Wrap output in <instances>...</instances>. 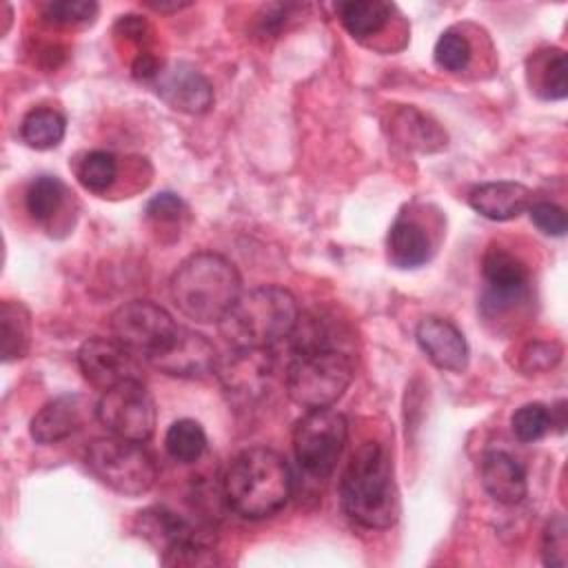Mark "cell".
I'll return each mask as SVG.
<instances>
[{"label": "cell", "instance_id": "obj_5", "mask_svg": "<svg viewBox=\"0 0 568 568\" xmlns=\"http://www.w3.org/2000/svg\"><path fill=\"white\" fill-rule=\"evenodd\" d=\"M297 320L293 293L268 284L242 293L217 326L233 348H271L291 337Z\"/></svg>", "mask_w": 568, "mask_h": 568}, {"label": "cell", "instance_id": "obj_3", "mask_svg": "<svg viewBox=\"0 0 568 568\" xmlns=\"http://www.w3.org/2000/svg\"><path fill=\"white\" fill-rule=\"evenodd\" d=\"M293 493L286 459L266 446L242 450L224 475V499L244 519H266L280 513Z\"/></svg>", "mask_w": 568, "mask_h": 568}, {"label": "cell", "instance_id": "obj_30", "mask_svg": "<svg viewBox=\"0 0 568 568\" xmlns=\"http://www.w3.org/2000/svg\"><path fill=\"white\" fill-rule=\"evenodd\" d=\"M550 426H552L550 424V410H548V406H544L539 402H530V404L519 406L510 417L513 435L521 444L539 442L550 430Z\"/></svg>", "mask_w": 568, "mask_h": 568}, {"label": "cell", "instance_id": "obj_28", "mask_svg": "<svg viewBox=\"0 0 568 568\" xmlns=\"http://www.w3.org/2000/svg\"><path fill=\"white\" fill-rule=\"evenodd\" d=\"M75 178L91 193H104L118 178V160L109 151H87L75 160Z\"/></svg>", "mask_w": 568, "mask_h": 568}, {"label": "cell", "instance_id": "obj_25", "mask_svg": "<svg viewBox=\"0 0 568 568\" xmlns=\"http://www.w3.org/2000/svg\"><path fill=\"white\" fill-rule=\"evenodd\" d=\"M67 133V120L60 111L49 106L31 109L20 122V138L36 151L55 149Z\"/></svg>", "mask_w": 568, "mask_h": 568}, {"label": "cell", "instance_id": "obj_23", "mask_svg": "<svg viewBox=\"0 0 568 568\" xmlns=\"http://www.w3.org/2000/svg\"><path fill=\"white\" fill-rule=\"evenodd\" d=\"M335 9L344 29L357 40L377 36L390 22L393 13V7L382 0H348Z\"/></svg>", "mask_w": 568, "mask_h": 568}, {"label": "cell", "instance_id": "obj_15", "mask_svg": "<svg viewBox=\"0 0 568 568\" xmlns=\"http://www.w3.org/2000/svg\"><path fill=\"white\" fill-rule=\"evenodd\" d=\"M217 357L215 346L202 333L180 326L173 339L149 364L173 377H202L213 373Z\"/></svg>", "mask_w": 568, "mask_h": 568}, {"label": "cell", "instance_id": "obj_13", "mask_svg": "<svg viewBox=\"0 0 568 568\" xmlns=\"http://www.w3.org/2000/svg\"><path fill=\"white\" fill-rule=\"evenodd\" d=\"M153 87L160 100L180 113L202 115L213 106V87L209 78L189 62L162 64Z\"/></svg>", "mask_w": 568, "mask_h": 568}, {"label": "cell", "instance_id": "obj_17", "mask_svg": "<svg viewBox=\"0 0 568 568\" xmlns=\"http://www.w3.org/2000/svg\"><path fill=\"white\" fill-rule=\"evenodd\" d=\"M532 202V191L526 184L510 180L484 182L468 193L470 209L493 222L515 220L521 213H526Z\"/></svg>", "mask_w": 568, "mask_h": 568}, {"label": "cell", "instance_id": "obj_4", "mask_svg": "<svg viewBox=\"0 0 568 568\" xmlns=\"http://www.w3.org/2000/svg\"><path fill=\"white\" fill-rule=\"evenodd\" d=\"M242 295V277L233 262L200 251L180 262L171 277V297L182 315L200 324H220Z\"/></svg>", "mask_w": 568, "mask_h": 568}, {"label": "cell", "instance_id": "obj_33", "mask_svg": "<svg viewBox=\"0 0 568 568\" xmlns=\"http://www.w3.org/2000/svg\"><path fill=\"white\" fill-rule=\"evenodd\" d=\"M561 344L557 342H530L521 351L519 368L526 373H544L559 364L561 359Z\"/></svg>", "mask_w": 568, "mask_h": 568}, {"label": "cell", "instance_id": "obj_22", "mask_svg": "<svg viewBox=\"0 0 568 568\" xmlns=\"http://www.w3.org/2000/svg\"><path fill=\"white\" fill-rule=\"evenodd\" d=\"M395 138L415 151L433 153L446 146V133L428 115L413 106H404L393 118Z\"/></svg>", "mask_w": 568, "mask_h": 568}, {"label": "cell", "instance_id": "obj_21", "mask_svg": "<svg viewBox=\"0 0 568 568\" xmlns=\"http://www.w3.org/2000/svg\"><path fill=\"white\" fill-rule=\"evenodd\" d=\"M433 255L430 237L415 220L399 217L388 231V260L397 268H417Z\"/></svg>", "mask_w": 568, "mask_h": 568}, {"label": "cell", "instance_id": "obj_12", "mask_svg": "<svg viewBox=\"0 0 568 568\" xmlns=\"http://www.w3.org/2000/svg\"><path fill=\"white\" fill-rule=\"evenodd\" d=\"M481 275L486 282L484 313H504L515 308L528 293V268L526 264L499 244H490L481 257Z\"/></svg>", "mask_w": 568, "mask_h": 568}, {"label": "cell", "instance_id": "obj_16", "mask_svg": "<svg viewBox=\"0 0 568 568\" xmlns=\"http://www.w3.org/2000/svg\"><path fill=\"white\" fill-rule=\"evenodd\" d=\"M415 339L433 366L448 373H462L468 366V342L464 333L444 317L428 315L415 328Z\"/></svg>", "mask_w": 568, "mask_h": 568}, {"label": "cell", "instance_id": "obj_2", "mask_svg": "<svg viewBox=\"0 0 568 568\" xmlns=\"http://www.w3.org/2000/svg\"><path fill=\"white\" fill-rule=\"evenodd\" d=\"M344 513L368 530H384L397 521L399 497L393 462L379 442H364L339 479Z\"/></svg>", "mask_w": 568, "mask_h": 568}, {"label": "cell", "instance_id": "obj_18", "mask_svg": "<svg viewBox=\"0 0 568 568\" xmlns=\"http://www.w3.org/2000/svg\"><path fill=\"white\" fill-rule=\"evenodd\" d=\"M479 477L484 490L499 504H519L528 493V479L524 466L506 450H488L479 464Z\"/></svg>", "mask_w": 568, "mask_h": 568}, {"label": "cell", "instance_id": "obj_27", "mask_svg": "<svg viewBox=\"0 0 568 568\" xmlns=\"http://www.w3.org/2000/svg\"><path fill=\"white\" fill-rule=\"evenodd\" d=\"M164 448L171 459L180 464H193L206 450V433L195 419H175L164 435Z\"/></svg>", "mask_w": 568, "mask_h": 568}, {"label": "cell", "instance_id": "obj_6", "mask_svg": "<svg viewBox=\"0 0 568 568\" xmlns=\"http://www.w3.org/2000/svg\"><path fill=\"white\" fill-rule=\"evenodd\" d=\"M135 530L142 539L162 552V564L166 566L217 564L213 532L166 506H151L140 510Z\"/></svg>", "mask_w": 568, "mask_h": 568}, {"label": "cell", "instance_id": "obj_10", "mask_svg": "<svg viewBox=\"0 0 568 568\" xmlns=\"http://www.w3.org/2000/svg\"><path fill=\"white\" fill-rule=\"evenodd\" d=\"M180 324L166 308L149 300H131L113 311V337L142 355L146 362L158 355L178 333Z\"/></svg>", "mask_w": 568, "mask_h": 568}, {"label": "cell", "instance_id": "obj_7", "mask_svg": "<svg viewBox=\"0 0 568 568\" xmlns=\"http://www.w3.org/2000/svg\"><path fill=\"white\" fill-rule=\"evenodd\" d=\"M84 459L89 470L122 497L146 495L158 479V466L140 442L98 437L89 444Z\"/></svg>", "mask_w": 568, "mask_h": 568}, {"label": "cell", "instance_id": "obj_1", "mask_svg": "<svg viewBox=\"0 0 568 568\" xmlns=\"http://www.w3.org/2000/svg\"><path fill=\"white\" fill-rule=\"evenodd\" d=\"M286 368V393L293 404L313 410L333 406L355 377V362L322 320L300 315Z\"/></svg>", "mask_w": 568, "mask_h": 568}, {"label": "cell", "instance_id": "obj_8", "mask_svg": "<svg viewBox=\"0 0 568 568\" xmlns=\"http://www.w3.org/2000/svg\"><path fill=\"white\" fill-rule=\"evenodd\" d=\"M348 422L335 408L306 410L293 428V453L300 468L315 477H328L346 446Z\"/></svg>", "mask_w": 568, "mask_h": 568}, {"label": "cell", "instance_id": "obj_37", "mask_svg": "<svg viewBox=\"0 0 568 568\" xmlns=\"http://www.w3.org/2000/svg\"><path fill=\"white\" fill-rule=\"evenodd\" d=\"M146 7H151L153 11H160V13H169V11H180V9L189 7V2H146Z\"/></svg>", "mask_w": 568, "mask_h": 568}, {"label": "cell", "instance_id": "obj_24", "mask_svg": "<svg viewBox=\"0 0 568 568\" xmlns=\"http://www.w3.org/2000/svg\"><path fill=\"white\" fill-rule=\"evenodd\" d=\"M2 359L13 362L29 353L31 346V313L22 302L4 300L0 308Z\"/></svg>", "mask_w": 568, "mask_h": 568}, {"label": "cell", "instance_id": "obj_9", "mask_svg": "<svg viewBox=\"0 0 568 568\" xmlns=\"http://www.w3.org/2000/svg\"><path fill=\"white\" fill-rule=\"evenodd\" d=\"M95 417L111 435L144 444L155 430L158 410L144 382L129 379L102 390Z\"/></svg>", "mask_w": 568, "mask_h": 568}, {"label": "cell", "instance_id": "obj_19", "mask_svg": "<svg viewBox=\"0 0 568 568\" xmlns=\"http://www.w3.org/2000/svg\"><path fill=\"white\" fill-rule=\"evenodd\" d=\"M84 424V406L80 395H60L47 402L31 419L29 433L38 444H58L80 430Z\"/></svg>", "mask_w": 568, "mask_h": 568}, {"label": "cell", "instance_id": "obj_20", "mask_svg": "<svg viewBox=\"0 0 568 568\" xmlns=\"http://www.w3.org/2000/svg\"><path fill=\"white\" fill-rule=\"evenodd\" d=\"M526 80L541 100H564L568 95V62L557 47L537 49L526 60Z\"/></svg>", "mask_w": 568, "mask_h": 568}, {"label": "cell", "instance_id": "obj_32", "mask_svg": "<svg viewBox=\"0 0 568 568\" xmlns=\"http://www.w3.org/2000/svg\"><path fill=\"white\" fill-rule=\"evenodd\" d=\"M541 561L548 568H564L568 561V524L561 513L552 515L544 528Z\"/></svg>", "mask_w": 568, "mask_h": 568}, {"label": "cell", "instance_id": "obj_14", "mask_svg": "<svg viewBox=\"0 0 568 568\" xmlns=\"http://www.w3.org/2000/svg\"><path fill=\"white\" fill-rule=\"evenodd\" d=\"M268 351L271 348H233L226 357H217L213 373L233 399L251 402L264 393L273 368Z\"/></svg>", "mask_w": 568, "mask_h": 568}, {"label": "cell", "instance_id": "obj_34", "mask_svg": "<svg viewBox=\"0 0 568 568\" xmlns=\"http://www.w3.org/2000/svg\"><path fill=\"white\" fill-rule=\"evenodd\" d=\"M528 215H530V222L544 233V235H552V237H561L568 229V217H566V211L555 204V202H546V200H539V202H532L530 209H528Z\"/></svg>", "mask_w": 568, "mask_h": 568}, {"label": "cell", "instance_id": "obj_11", "mask_svg": "<svg viewBox=\"0 0 568 568\" xmlns=\"http://www.w3.org/2000/svg\"><path fill=\"white\" fill-rule=\"evenodd\" d=\"M144 357L115 337H89L78 348V364L87 382L100 390L129 379H142Z\"/></svg>", "mask_w": 568, "mask_h": 568}, {"label": "cell", "instance_id": "obj_35", "mask_svg": "<svg viewBox=\"0 0 568 568\" xmlns=\"http://www.w3.org/2000/svg\"><path fill=\"white\" fill-rule=\"evenodd\" d=\"M144 213L149 220H153L158 224H173L186 213V204L180 195H175L171 191H162L146 202Z\"/></svg>", "mask_w": 568, "mask_h": 568}, {"label": "cell", "instance_id": "obj_29", "mask_svg": "<svg viewBox=\"0 0 568 568\" xmlns=\"http://www.w3.org/2000/svg\"><path fill=\"white\" fill-rule=\"evenodd\" d=\"M435 64L448 73H459L470 64L473 58V47L468 38L455 29L444 31L433 49Z\"/></svg>", "mask_w": 568, "mask_h": 568}, {"label": "cell", "instance_id": "obj_26", "mask_svg": "<svg viewBox=\"0 0 568 568\" xmlns=\"http://www.w3.org/2000/svg\"><path fill=\"white\" fill-rule=\"evenodd\" d=\"M67 186L55 175H38L24 193V206L36 224H49L67 200Z\"/></svg>", "mask_w": 568, "mask_h": 568}, {"label": "cell", "instance_id": "obj_36", "mask_svg": "<svg viewBox=\"0 0 568 568\" xmlns=\"http://www.w3.org/2000/svg\"><path fill=\"white\" fill-rule=\"evenodd\" d=\"M149 22L142 16H122L115 24V33L124 36L126 40H133L138 44L144 47L146 36H149Z\"/></svg>", "mask_w": 568, "mask_h": 568}, {"label": "cell", "instance_id": "obj_31", "mask_svg": "<svg viewBox=\"0 0 568 568\" xmlns=\"http://www.w3.org/2000/svg\"><path fill=\"white\" fill-rule=\"evenodd\" d=\"M98 2L93 0H58L42 4V18L55 27L87 24L98 16Z\"/></svg>", "mask_w": 568, "mask_h": 568}]
</instances>
